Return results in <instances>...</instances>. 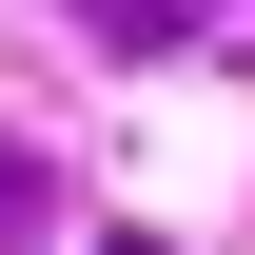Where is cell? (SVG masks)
<instances>
[{
  "label": "cell",
  "mask_w": 255,
  "mask_h": 255,
  "mask_svg": "<svg viewBox=\"0 0 255 255\" xmlns=\"http://www.w3.org/2000/svg\"><path fill=\"white\" fill-rule=\"evenodd\" d=\"M79 20L118 39V59H157V39H196V20H216V0H79Z\"/></svg>",
  "instance_id": "obj_1"
},
{
  "label": "cell",
  "mask_w": 255,
  "mask_h": 255,
  "mask_svg": "<svg viewBox=\"0 0 255 255\" xmlns=\"http://www.w3.org/2000/svg\"><path fill=\"white\" fill-rule=\"evenodd\" d=\"M20 216H39V157H20V137H0V236H20Z\"/></svg>",
  "instance_id": "obj_2"
},
{
  "label": "cell",
  "mask_w": 255,
  "mask_h": 255,
  "mask_svg": "<svg viewBox=\"0 0 255 255\" xmlns=\"http://www.w3.org/2000/svg\"><path fill=\"white\" fill-rule=\"evenodd\" d=\"M98 255H157V236H98Z\"/></svg>",
  "instance_id": "obj_3"
}]
</instances>
